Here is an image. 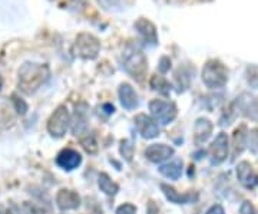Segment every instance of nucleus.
I'll return each mask as SVG.
<instances>
[{"label": "nucleus", "mask_w": 258, "mask_h": 214, "mask_svg": "<svg viewBox=\"0 0 258 214\" xmlns=\"http://www.w3.org/2000/svg\"><path fill=\"white\" fill-rule=\"evenodd\" d=\"M49 76L50 71L47 65L26 62L19 69V89L26 95H33L46 84Z\"/></svg>", "instance_id": "f257e3e1"}, {"label": "nucleus", "mask_w": 258, "mask_h": 214, "mask_svg": "<svg viewBox=\"0 0 258 214\" xmlns=\"http://www.w3.org/2000/svg\"><path fill=\"white\" fill-rule=\"evenodd\" d=\"M122 68L135 81L144 82L148 71L147 56L137 45H128L122 52Z\"/></svg>", "instance_id": "f03ea898"}, {"label": "nucleus", "mask_w": 258, "mask_h": 214, "mask_svg": "<svg viewBox=\"0 0 258 214\" xmlns=\"http://www.w3.org/2000/svg\"><path fill=\"white\" fill-rule=\"evenodd\" d=\"M203 82L210 89L224 88L228 82V69L218 59L208 61L203 68Z\"/></svg>", "instance_id": "7ed1b4c3"}, {"label": "nucleus", "mask_w": 258, "mask_h": 214, "mask_svg": "<svg viewBox=\"0 0 258 214\" xmlns=\"http://www.w3.org/2000/svg\"><path fill=\"white\" fill-rule=\"evenodd\" d=\"M101 50V42L91 33H79L74 45V54L82 59L92 61L98 58Z\"/></svg>", "instance_id": "20e7f679"}, {"label": "nucleus", "mask_w": 258, "mask_h": 214, "mask_svg": "<svg viewBox=\"0 0 258 214\" xmlns=\"http://www.w3.org/2000/svg\"><path fill=\"white\" fill-rule=\"evenodd\" d=\"M69 125H71V114L64 105H60L56 108L47 121V132L55 138H62L69 130Z\"/></svg>", "instance_id": "39448f33"}, {"label": "nucleus", "mask_w": 258, "mask_h": 214, "mask_svg": "<svg viewBox=\"0 0 258 214\" xmlns=\"http://www.w3.org/2000/svg\"><path fill=\"white\" fill-rule=\"evenodd\" d=\"M149 111L152 118L162 125H168L174 121L178 115V108L174 102L162 101V99H154L149 102Z\"/></svg>", "instance_id": "423d86ee"}, {"label": "nucleus", "mask_w": 258, "mask_h": 214, "mask_svg": "<svg viewBox=\"0 0 258 214\" xmlns=\"http://www.w3.org/2000/svg\"><path fill=\"white\" fill-rule=\"evenodd\" d=\"M234 105H235L237 111H240L245 118H249L252 121L258 120V98L255 95L249 92L240 93L235 98Z\"/></svg>", "instance_id": "0eeeda50"}, {"label": "nucleus", "mask_w": 258, "mask_h": 214, "mask_svg": "<svg viewBox=\"0 0 258 214\" xmlns=\"http://www.w3.org/2000/svg\"><path fill=\"white\" fill-rule=\"evenodd\" d=\"M230 152V141L228 135L225 132H220L215 140L212 141L211 147H210V157H211L212 166H218L224 163Z\"/></svg>", "instance_id": "6e6552de"}, {"label": "nucleus", "mask_w": 258, "mask_h": 214, "mask_svg": "<svg viewBox=\"0 0 258 214\" xmlns=\"http://www.w3.org/2000/svg\"><path fill=\"white\" fill-rule=\"evenodd\" d=\"M134 121H135V127L142 138L152 140L159 135V125L152 117H149L147 114H138Z\"/></svg>", "instance_id": "1a4fd4ad"}, {"label": "nucleus", "mask_w": 258, "mask_h": 214, "mask_svg": "<svg viewBox=\"0 0 258 214\" xmlns=\"http://www.w3.org/2000/svg\"><path fill=\"white\" fill-rule=\"evenodd\" d=\"M56 205L62 211L76 210L81 205V196L76 191H74V190L62 188L56 194Z\"/></svg>", "instance_id": "9d476101"}, {"label": "nucleus", "mask_w": 258, "mask_h": 214, "mask_svg": "<svg viewBox=\"0 0 258 214\" xmlns=\"http://www.w3.org/2000/svg\"><path fill=\"white\" fill-rule=\"evenodd\" d=\"M237 178L241 183V186L247 190H254L258 187V176L254 173L252 166L248 161H241L237 166Z\"/></svg>", "instance_id": "9b49d317"}, {"label": "nucleus", "mask_w": 258, "mask_h": 214, "mask_svg": "<svg viewBox=\"0 0 258 214\" xmlns=\"http://www.w3.org/2000/svg\"><path fill=\"white\" fill-rule=\"evenodd\" d=\"M56 164H57V167H60L62 170L72 171V170L78 168L82 164V155L76 149L64 148L57 154Z\"/></svg>", "instance_id": "f8f14e48"}, {"label": "nucleus", "mask_w": 258, "mask_h": 214, "mask_svg": "<svg viewBox=\"0 0 258 214\" xmlns=\"http://www.w3.org/2000/svg\"><path fill=\"white\" fill-rule=\"evenodd\" d=\"M164 196L166 197V200L169 203H174V204H191L195 203L198 200V194L197 193H185V194H179L174 187L168 186L165 183H161L159 184Z\"/></svg>", "instance_id": "ddd939ff"}, {"label": "nucleus", "mask_w": 258, "mask_h": 214, "mask_svg": "<svg viewBox=\"0 0 258 214\" xmlns=\"http://www.w3.org/2000/svg\"><path fill=\"white\" fill-rule=\"evenodd\" d=\"M174 155V148L166 144H152L145 149V157L151 163L159 164L162 161H166Z\"/></svg>", "instance_id": "4468645a"}, {"label": "nucleus", "mask_w": 258, "mask_h": 214, "mask_svg": "<svg viewBox=\"0 0 258 214\" xmlns=\"http://www.w3.org/2000/svg\"><path fill=\"white\" fill-rule=\"evenodd\" d=\"M214 130V124L208 118H198L194 125V142L195 145H203L210 140Z\"/></svg>", "instance_id": "2eb2a0df"}, {"label": "nucleus", "mask_w": 258, "mask_h": 214, "mask_svg": "<svg viewBox=\"0 0 258 214\" xmlns=\"http://www.w3.org/2000/svg\"><path fill=\"white\" fill-rule=\"evenodd\" d=\"M135 28L138 30V33L144 39V43L148 46H155L158 43L157 28L152 22H149L148 19H139L135 23Z\"/></svg>", "instance_id": "dca6fc26"}, {"label": "nucleus", "mask_w": 258, "mask_h": 214, "mask_svg": "<svg viewBox=\"0 0 258 214\" xmlns=\"http://www.w3.org/2000/svg\"><path fill=\"white\" fill-rule=\"evenodd\" d=\"M86 115H88V105L86 103L78 105L76 110H75L74 118L71 120L72 132H74V135H76V137H81V135L85 134V131H86V127H88V124H86L88 122Z\"/></svg>", "instance_id": "f3484780"}, {"label": "nucleus", "mask_w": 258, "mask_h": 214, "mask_svg": "<svg viewBox=\"0 0 258 214\" xmlns=\"http://www.w3.org/2000/svg\"><path fill=\"white\" fill-rule=\"evenodd\" d=\"M118 93H119L120 103H122V106H123L126 111H134L135 108H138V93L135 92V89H134L131 85L120 84Z\"/></svg>", "instance_id": "a211bd4d"}, {"label": "nucleus", "mask_w": 258, "mask_h": 214, "mask_svg": "<svg viewBox=\"0 0 258 214\" xmlns=\"http://www.w3.org/2000/svg\"><path fill=\"white\" fill-rule=\"evenodd\" d=\"M247 137H248V130L245 125H240L237 130L234 131V135H232V158H231L232 161L245 149Z\"/></svg>", "instance_id": "6ab92c4d"}, {"label": "nucleus", "mask_w": 258, "mask_h": 214, "mask_svg": "<svg viewBox=\"0 0 258 214\" xmlns=\"http://www.w3.org/2000/svg\"><path fill=\"white\" fill-rule=\"evenodd\" d=\"M182 159L175 158L158 168V171L169 180H178L182 176Z\"/></svg>", "instance_id": "aec40b11"}, {"label": "nucleus", "mask_w": 258, "mask_h": 214, "mask_svg": "<svg viewBox=\"0 0 258 214\" xmlns=\"http://www.w3.org/2000/svg\"><path fill=\"white\" fill-rule=\"evenodd\" d=\"M98 186L101 188V191H103L106 196H115L119 191V186L112 181L111 177L106 173H101L98 177Z\"/></svg>", "instance_id": "412c9836"}, {"label": "nucleus", "mask_w": 258, "mask_h": 214, "mask_svg": "<svg viewBox=\"0 0 258 214\" xmlns=\"http://www.w3.org/2000/svg\"><path fill=\"white\" fill-rule=\"evenodd\" d=\"M149 85H151V88L154 89V91H157L161 95H165L168 96L169 92H171V84L166 81L164 76H161V75H154L152 78H151V81H149Z\"/></svg>", "instance_id": "4be33fe9"}, {"label": "nucleus", "mask_w": 258, "mask_h": 214, "mask_svg": "<svg viewBox=\"0 0 258 214\" xmlns=\"http://www.w3.org/2000/svg\"><path fill=\"white\" fill-rule=\"evenodd\" d=\"M79 142L88 154H92V155L98 154L99 147H98V141L95 138V135L89 134V132H85V135L79 137Z\"/></svg>", "instance_id": "5701e85b"}, {"label": "nucleus", "mask_w": 258, "mask_h": 214, "mask_svg": "<svg viewBox=\"0 0 258 214\" xmlns=\"http://www.w3.org/2000/svg\"><path fill=\"white\" fill-rule=\"evenodd\" d=\"M237 114H238V111H237L235 105H234V102H231L230 105L224 110V112H222L221 118H220V125H222V127H228V125H231V124L234 122V120H235Z\"/></svg>", "instance_id": "b1692460"}, {"label": "nucleus", "mask_w": 258, "mask_h": 214, "mask_svg": "<svg viewBox=\"0 0 258 214\" xmlns=\"http://www.w3.org/2000/svg\"><path fill=\"white\" fill-rule=\"evenodd\" d=\"M176 86H178V92H184L185 89H188L189 82H191V76L189 74H186L184 69L179 68V71L175 74Z\"/></svg>", "instance_id": "393cba45"}, {"label": "nucleus", "mask_w": 258, "mask_h": 214, "mask_svg": "<svg viewBox=\"0 0 258 214\" xmlns=\"http://www.w3.org/2000/svg\"><path fill=\"white\" fill-rule=\"evenodd\" d=\"M119 151L120 155L126 159L128 163H131L132 157H134V152H135V145H134V142L131 140H122L120 141Z\"/></svg>", "instance_id": "a878e982"}, {"label": "nucleus", "mask_w": 258, "mask_h": 214, "mask_svg": "<svg viewBox=\"0 0 258 214\" xmlns=\"http://www.w3.org/2000/svg\"><path fill=\"white\" fill-rule=\"evenodd\" d=\"M23 214H50V210L45 208V205H39L36 203H25Z\"/></svg>", "instance_id": "bb28decb"}, {"label": "nucleus", "mask_w": 258, "mask_h": 214, "mask_svg": "<svg viewBox=\"0 0 258 214\" xmlns=\"http://www.w3.org/2000/svg\"><path fill=\"white\" fill-rule=\"evenodd\" d=\"M247 82L251 88L258 89V65H251L247 68Z\"/></svg>", "instance_id": "cd10ccee"}, {"label": "nucleus", "mask_w": 258, "mask_h": 214, "mask_svg": "<svg viewBox=\"0 0 258 214\" xmlns=\"http://www.w3.org/2000/svg\"><path fill=\"white\" fill-rule=\"evenodd\" d=\"M12 103H13V106H15V111L18 112L19 115H25V114L28 112V103L25 102L22 98H19L18 95H12Z\"/></svg>", "instance_id": "c85d7f7f"}, {"label": "nucleus", "mask_w": 258, "mask_h": 214, "mask_svg": "<svg viewBox=\"0 0 258 214\" xmlns=\"http://www.w3.org/2000/svg\"><path fill=\"white\" fill-rule=\"evenodd\" d=\"M247 145L252 152L258 151V130L248 131V137H247Z\"/></svg>", "instance_id": "c756f323"}, {"label": "nucleus", "mask_w": 258, "mask_h": 214, "mask_svg": "<svg viewBox=\"0 0 258 214\" xmlns=\"http://www.w3.org/2000/svg\"><path fill=\"white\" fill-rule=\"evenodd\" d=\"M116 214H137V207L131 203H125L116 208Z\"/></svg>", "instance_id": "7c9ffc66"}, {"label": "nucleus", "mask_w": 258, "mask_h": 214, "mask_svg": "<svg viewBox=\"0 0 258 214\" xmlns=\"http://www.w3.org/2000/svg\"><path fill=\"white\" fill-rule=\"evenodd\" d=\"M240 213L241 214H255V208L254 205L251 204L249 201H244L240 207Z\"/></svg>", "instance_id": "2f4dec72"}, {"label": "nucleus", "mask_w": 258, "mask_h": 214, "mask_svg": "<svg viewBox=\"0 0 258 214\" xmlns=\"http://www.w3.org/2000/svg\"><path fill=\"white\" fill-rule=\"evenodd\" d=\"M169 68H171V59L169 58H161V62H159V71L162 72V74H165L169 71Z\"/></svg>", "instance_id": "473e14b6"}, {"label": "nucleus", "mask_w": 258, "mask_h": 214, "mask_svg": "<svg viewBox=\"0 0 258 214\" xmlns=\"http://www.w3.org/2000/svg\"><path fill=\"white\" fill-rule=\"evenodd\" d=\"M119 2L120 0H99V3H101L105 9H112V8H116V6L119 5Z\"/></svg>", "instance_id": "72a5a7b5"}, {"label": "nucleus", "mask_w": 258, "mask_h": 214, "mask_svg": "<svg viewBox=\"0 0 258 214\" xmlns=\"http://www.w3.org/2000/svg\"><path fill=\"white\" fill-rule=\"evenodd\" d=\"M147 214H159V208H158V205L155 204V201H148L147 205Z\"/></svg>", "instance_id": "f704fd0d"}, {"label": "nucleus", "mask_w": 258, "mask_h": 214, "mask_svg": "<svg viewBox=\"0 0 258 214\" xmlns=\"http://www.w3.org/2000/svg\"><path fill=\"white\" fill-rule=\"evenodd\" d=\"M207 214H225V210H224V207H222V205L214 204L211 208L207 211Z\"/></svg>", "instance_id": "c9c22d12"}, {"label": "nucleus", "mask_w": 258, "mask_h": 214, "mask_svg": "<svg viewBox=\"0 0 258 214\" xmlns=\"http://www.w3.org/2000/svg\"><path fill=\"white\" fill-rule=\"evenodd\" d=\"M0 214H16V213H15L12 208H5V210H2V211H0Z\"/></svg>", "instance_id": "e433bc0d"}, {"label": "nucleus", "mask_w": 258, "mask_h": 214, "mask_svg": "<svg viewBox=\"0 0 258 214\" xmlns=\"http://www.w3.org/2000/svg\"><path fill=\"white\" fill-rule=\"evenodd\" d=\"M2 88H3V79H2V76H0V92H2Z\"/></svg>", "instance_id": "4c0bfd02"}]
</instances>
